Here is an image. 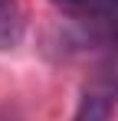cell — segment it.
Listing matches in <instances>:
<instances>
[{
    "mask_svg": "<svg viewBox=\"0 0 118 121\" xmlns=\"http://www.w3.org/2000/svg\"><path fill=\"white\" fill-rule=\"evenodd\" d=\"M23 30H26V23H23L17 0H0V52L17 49L23 39Z\"/></svg>",
    "mask_w": 118,
    "mask_h": 121,
    "instance_id": "3957f363",
    "label": "cell"
},
{
    "mask_svg": "<svg viewBox=\"0 0 118 121\" xmlns=\"http://www.w3.org/2000/svg\"><path fill=\"white\" fill-rule=\"evenodd\" d=\"M0 121H20V118H17L13 108H3V111H0Z\"/></svg>",
    "mask_w": 118,
    "mask_h": 121,
    "instance_id": "277c9868",
    "label": "cell"
},
{
    "mask_svg": "<svg viewBox=\"0 0 118 121\" xmlns=\"http://www.w3.org/2000/svg\"><path fill=\"white\" fill-rule=\"evenodd\" d=\"M115 108H118V69L98 72L82 88V98H79L72 121H112Z\"/></svg>",
    "mask_w": 118,
    "mask_h": 121,
    "instance_id": "6da1fadb",
    "label": "cell"
},
{
    "mask_svg": "<svg viewBox=\"0 0 118 121\" xmlns=\"http://www.w3.org/2000/svg\"><path fill=\"white\" fill-rule=\"evenodd\" d=\"M49 3L79 23H98L118 30V0H49Z\"/></svg>",
    "mask_w": 118,
    "mask_h": 121,
    "instance_id": "7a4b0ae2",
    "label": "cell"
}]
</instances>
